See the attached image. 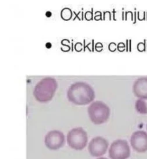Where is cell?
I'll use <instances>...</instances> for the list:
<instances>
[{"label":"cell","instance_id":"obj_1","mask_svg":"<svg viewBox=\"0 0 147 159\" xmlns=\"http://www.w3.org/2000/svg\"><path fill=\"white\" fill-rule=\"evenodd\" d=\"M88 111L92 123L96 125L105 123L111 114L109 108L101 101H96L91 104L89 106Z\"/></svg>","mask_w":147,"mask_h":159},{"label":"cell","instance_id":"obj_2","mask_svg":"<svg viewBox=\"0 0 147 159\" xmlns=\"http://www.w3.org/2000/svg\"><path fill=\"white\" fill-rule=\"evenodd\" d=\"M70 101L78 105H85L91 102L94 98V92L90 88L77 86L70 89L68 94Z\"/></svg>","mask_w":147,"mask_h":159},{"label":"cell","instance_id":"obj_3","mask_svg":"<svg viewBox=\"0 0 147 159\" xmlns=\"http://www.w3.org/2000/svg\"><path fill=\"white\" fill-rule=\"evenodd\" d=\"M88 143V135L83 128L76 127L70 130L67 134V144L76 151L83 150Z\"/></svg>","mask_w":147,"mask_h":159},{"label":"cell","instance_id":"obj_4","mask_svg":"<svg viewBox=\"0 0 147 159\" xmlns=\"http://www.w3.org/2000/svg\"><path fill=\"white\" fill-rule=\"evenodd\" d=\"M109 155L111 159H127L130 155V149L127 141L118 139L110 147Z\"/></svg>","mask_w":147,"mask_h":159},{"label":"cell","instance_id":"obj_5","mask_svg":"<svg viewBox=\"0 0 147 159\" xmlns=\"http://www.w3.org/2000/svg\"><path fill=\"white\" fill-rule=\"evenodd\" d=\"M109 146V142L106 139L98 136L92 139L88 145L90 153L93 157H100L104 155Z\"/></svg>","mask_w":147,"mask_h":159},{"label":"cell","instance_id":"obj_6","mask_svg":"<svg viewBox=\"0 0 147 159\" xmlns=\"http://www.w3.org/2000/svg\"><path fill=\"white\" fill-rule=\"evenodd\" d=\"M65 144V135L62 132L53 130L48 132L45 137V144L50 150H58Z\"/></svg>","mask_w":147,"mask_h":159},{"label":"cell","instance_id":"obj_7","mask_svg":"<svg viewBox=\"0 0 147 159\" xmlns=\"http://www.w3.org/2000/svg\"><path fill=\"white\" fill-rule=\"evenodd\" d=\"M130 144L133 149L139 153L147 151V133L143 131L134 132L130 137Z\"/></svg>","mask_w":147,"mask_h":159},{"label":"cell","instance_id":"obj_8","mask_svg":"<svg viewBox=\"0 0 147 159\" xmlns=\"http://www.w3.org/2000/svg\"><path fill=\"white\" fill-rule=\"evenodd\" d=\"M133 92L136 96L147 100V79L139 80L135 83Z\"/></svg>","mask_w":147,"mask_h":159},{"label":"cell","instance_id":"obj_9","mask_svg":"<svg viewBox=\"0 0 147 159\" xmlns=\"http://www.w3.org/2000/svg\"><path fill=\"white\" fill-rule=\"evenodd\" d=\"M135 108L139 113L141 114H147V103L143 100L140 99L135 103Z\"/></svg>","mask_w":147,"mask_h":159},{"label":"cell","instance_id":"obj_10","mask_svg":"<svg viewBox=\"0 0 147 159\" xmlns=\"http://www.w3.org/2000/svg\"><path fill=\"white\" fill-rule=\"evenodd\" d=\"M45 15H46L47 17H50L51 16H52V13L50 11H47V12H46V13H45Z\"/></svg>","mask_w":147,"mask_h":159},{"label":"cell","instance_id":"obj_11","mask_svg":"<svg viewBox=\"0 0 147 159\" xmlns=\"http://www.w3.org/2000/svg\"><path fill=\"white\" fill-rule=\"evenodd\" d=\"M45 46H46L47 48L50 49V47H52V44H51V43H50V42H48V43H47L46 44Z\"/></svg>","mask_w":147,"mask_h":159},{"label":"cell","instance_id":"obj_12","mask_svg":"<svg viewBox=\"0 0 147 159\" xmlns=\"http://www.w3.org/2000/svg\"><path fill=\"white\" fill-rule=\"evenodd\" d=\"M135 24V23H136V11L135 12V19H134V23H133Z\"/></svg>","mask_w":147,"mask_h":159},{"label":"cell","instance_id":"obj_13","mask_svg":"<svg viewBox=\"0 0 147 159\" xmlns=\"http://www.w3.org/2000/svg\"><path fill=\"white\" fill-rule=\"evenodd\" d=\"M130 42H129V43H130V47H129V48H130V51H131L132 50V49H131V40H130Z\"/></svg>","mask_w":147,"mask_h":159},{"label":"cell","instance_id":"obj_14","mask_svg":"<svg viewBox=\"0 0 147 159\" xmlns=\"http://www.w3.org/2000/svg\"><path fill=\"white\" fill-rule=\"evenodd\" d=\"M128 48H129V47H128V40H127V51L129 50H128Z\"/></svg>","mask_w":147,"mask_h":159},{"label":"cell","instance_id":"obj_15","mask_svg":"<svg viewBox=\"0 0 147 159\" xmlns=\"http://www.w3.org/2000/svg\"><path fill=\"white\" fill-rule=\"evenodd\" d=\"M107 159L106 158H104V157H101V158H99V159Z\"/></svg>","mask_w":147,"mask_h":159},{"label":"cell","instance_id":"obj_16","mask_svg":"<svg viewBox=\"0 0 147 159\" xmlns=\"http://www.w3.org/2000/svg\"></svg>","mask_w":147,"mask_h":159}]
</instances>
